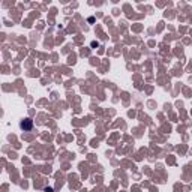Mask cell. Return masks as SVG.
<instances>
[{"instance_id":"6da1fadb","label":"cell","mask_w":192,"mask_h":192,"mask_svg":"<svg viewBox=\"0 0 192 192\" xmlns=\"http://www.w3.org/2000/svg\"><path fill=\"white\" fill-rule=\"evenodd\" d=\"M21 128L23 129H32V120H29V119H26V120H23L21 122Z\"/></svg>"}]
</instances>
